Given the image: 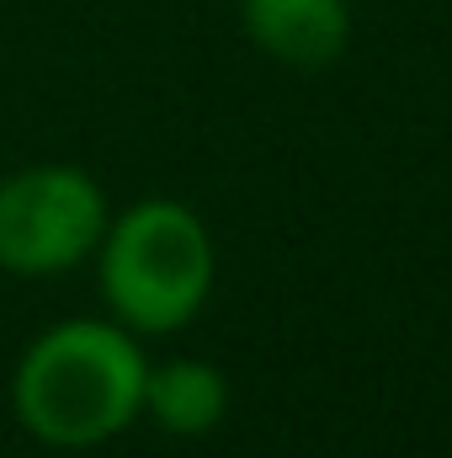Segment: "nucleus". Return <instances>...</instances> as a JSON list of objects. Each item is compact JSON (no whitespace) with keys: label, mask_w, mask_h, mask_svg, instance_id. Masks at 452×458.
Masks as SVG:
<instances>
[{"label":"nucleus","mask_w":452,"mask_h":458,"mask_svg":"<svg viewBox=\"0 0 452 458\" xmlns=\"http://www.w3.org/2000/svg\"><path fill=\"white\" fill-rule=\"evenodd\" d=\"M144 352L117 320H64L21 352L11 373L16 421L48 448H102L144 416Z\"/></svg>","instance_id":"obj_1"},{"label":"nucleus","mask_w":452,"mask_h":458,"mask_svg":"<svg viewBox=\"0 0 452 458\" xmlns=\"http://www.w3.org/2000/svg\"><path fill=\"white\" fill-rule=\"evenodd\" d=\"M96 283L117 326L133 336H171L192 326L213 293V234L187 203L144 198L107 219Z\"/></svg>","instance_id":"obj_2"},{"label":"nucleus","mask_w":452,"mask_h":458,"mask_svg":"<svg viewBox=\"0 0 452 458\" xmlns=\"http://www.w3.org/2000/svg\"><path fill=\"white\" fill-rule=\"evenodd\" d=\"M107 229V198L80 165H27L0 182V272L59 277L96 256Z\"/></svg>","instance_id":"obj_3"},{"label":"nucleus","mask_w":452,"mask_h":458,"mask_svg":"<svg viewBox=\"0 0 452 458\" xmlns=\"http://www.w3.org/2000/svg\"><path fill=\"white\" fill-rule=\"evenodd\" d=\"M239 21L250 43L288 70H325L351 43L346 0H239Z\"/></svg>","instance_id":"obj_4"},{"label":"nucleus","mask_w":452,"mask_h":458,"mask_svg":"<svg viewBox=\"0 0 452 458\" xmlns=\"http://www.w3.org/2000/svg\"><path fill=\"white\" fill-rule=\"evenodd\" d=\"M229 411V378L213 362L197 357H171L144 373V416H155L176 437H203L224 421Z\"/></svg>","instance_id":"obj_5"}]
</instances>
